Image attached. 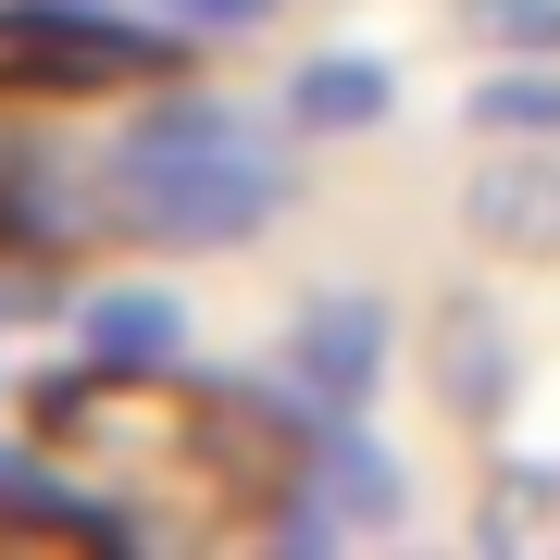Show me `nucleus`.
Returning a JSON list of instances; mask_svg holds the SVG:
<instances>
[{"instance_id":"obj_1","label":"nucleus","mask_w":560,"mask_h":560,"mask_svg":"<svg viewBox=\"0 0 560 560\" xmlns=\"http://www.w3.org/2000/svg\"><path fill=\"white\" fill-rule=\"evenodd\" d=\"M101 162H113V237H138V249H249L300 200V162L275 150V125L187 75L138 88V125Z\"/></svg>"},{"instance_id":"obj_2","label":"nucleus","mask_w":560,"mask_h":560,"mask_svg":"<svg viewBox=\"0 0 560 560\" xmlns=\"http://www.w3.org/2000/svg\"><path fill=\"white\" fill-rule=\"evenodd\" d=\"M187 75V25H138L113 0H0V101H138Z\"/></svg>"},{"instance_id":"obj_3","label":"nucleus","mask_w":560,"mask_h":560,"mask_svg":"<svg viewBox=\"0 0 560 560\" xmlns=\"http://www.w3.org/2000/svg\"><path fill=\"white\" fill-rule=\"evenodd\" d=\"M523 386H536L523 324L486 287H436V312H423V399H436V423L448 436H511Z\"/></svg>"},{"instance_id":"obj_4","label":"nucleus","mask_w":560,"mask_h":560,"mask_svg":"<svg viewBox=\"0 0 560 560\" xmlns=\"http://www.w3.org/2000/svg\"><path fill=\"white\" fill-rule=\"evenodd\" d=\"M287 386H312L324 411H374L386 374H399V312L374 300V287H312L300 312H287V349H275Z\"/></svg>"},{"instance_id":"obj_5","label":"nucleus","mask_w":560,"mask_h":560,"mask_svg":"<svg viewBox=\"0 0 560 560\" xmlns=\"http://www.w3.org/2000/svg\"><path fill=\"white\" fill-rule=\"evenodd\" d=\"M460 237L511 275H560V138H486L460 175Z\"/></svg>"},{"instance_id":"obj_6","label":"nucleus","mask_w":560,"mask_h":560,"mask_svg":"<svg viewBox=\"0 0 560 560\" xmlns=\"http://www.w3.org/2000/svg\"><path fill=\"white\" fill-rule=\"evenodd\" d=\"M300 486L324 499V523H337V536H399V523H411V460L374 436V411H324Z\"/></svg>"},{"instance_id":"obj_7","label":"nucleus","mask_w":560,"mask_h":560,"mask_svg":"<svg viewBox=\"0 0 560 560\" xmlns=\"http://www.w3.org/2000/svg\"><path fill=\"white\" fill-rule=\"evenodd\" d=\"M386 113H399V62H374V50H312V62H287V88H275L287 138H374Z\"/></svg>"},{"instance_id":"obj_8","label":"nucleus","mask_w":560,"mask_h":560,"mask_svg":"<svg viewBox=\"0 0 560 560\" xmlns=\"http://www.w3.org/2000/svg\"><path fill=\"white\" fill-rule=\"evenodd\" d=\"M474 548L486 560H560V460L548 448H499L474 474Z\"/></svg>"},{"instance_id":"obj_9","label":"nucleus","mask_w":560,"mask_h":560,"mask_svg":"<svg viewBox=\"0 0 560 560\" xmlns=\"http://www.w3.org/2000/svg\"><path fill=\"white\" fill-rule=\"evenodd\" d=\"M187 337H200V324H187L175 287H88V300H75V349L88 361H125V374H175Z\"/></svg>"},{"instance_id":"obj_10","label":"nucleus","mask_w":560,"mask_h":560,"mask_svg":"<svg viewBox=\"0 0 560 560\" xmlns=\"http://www.w3.org/2000/svg\"><path fill=\"white\" fill-rule=\"evenodd\" d=\"M474 138H560V62H511V75H486L474 101H460Z\"/></svg>"},{"instance_id":"obj_11","label":"nucleus","mask_w":560,"mask_h":560,"mask_svg":"<svg viewBox=\"0 0 560 560\" xmlns=\"http://www.w3.org/2000/svg\"><path fill=\"white\" fill-rule=\"evenodd\" d=\"M460 38L511 62H560V0H460Z\"/></svg>"},{"instance_id":"obj_12","label":"nucleus","mask_w":560,"mask_h":560,"mask_svg":"<svg viewBox=\"0 0 560 560\" xmlns=\"http://www.w3.org/2000/svg\"><path fill=\"white\" fill-rule=\"evenodd\" d=\"M162 25H187V38H249V25H275V0H162Z\"/></svg>"}]
</instances>
